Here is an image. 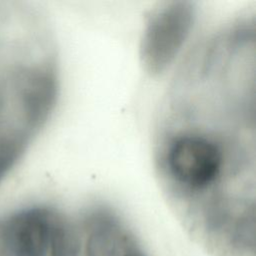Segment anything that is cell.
Here are the masks:
<instances>
[{"mask_svg": "<svg viewBox=\"0 0 256 256\" xmlns=\"http://www.w3.org/2000/svg\"><path fill=\"white\" fill-rule=\"evenodd\" d=\"M256 16L220 23L190 50L159 105L156 179L210 256H255Z\"/></svg>", "mask_w": 256, "mask_h": 256, "instance_id": "6da1fadb", "label": "cell"}, {"mask_svg": "<svg viewBox=\"0 0 256 256\" xmlns=\"http://www.w3.org/2000/svg\"><path fill=\"white\" fill-rule=\"evenodd\" d=\"M195 18V4L184 0L161 2L149 12L139 48L141 65L149 75H161L174 62Z\"/></svg>", "mask_w": 256, "mask_h": 256, "instance_id": "7a4b0ae2", "label": "cell"}]
</instances>
